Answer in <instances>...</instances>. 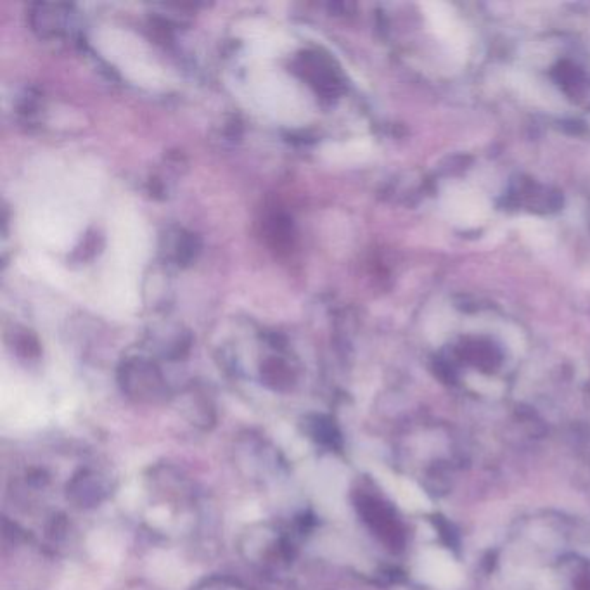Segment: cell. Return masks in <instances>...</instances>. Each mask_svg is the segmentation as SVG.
Listing matches in <instances>:
<instances>
[{
  "instance_id": "6da1fadb",
  "label": "cell",
  "mask_w": 590,
  "mask_h": 590,
  "mask_svg": "<svg viewBox=\"0 0 590 590\" xmlns=\"http://www.w3.org/2000/svg\"><path fill=\"white\" fill-rule=\"evenodd\" d=\"M424 573L430 580V584L440 589L454 587L459 584V578H461L456 563L443 552H430V558L424 563Z\"/></svg>"
}]
</instances>
